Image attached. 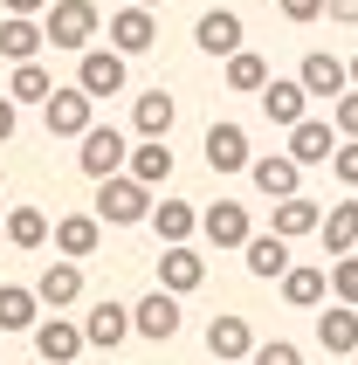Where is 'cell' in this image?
Returning a JSON list of instances; mask_svg holds the SVG:
<instances>
[{"label": "cell", "mask_w": 358, "mask_h": 365, "mask_svg": "<svg viewBox=\"0 0 358 365\" xmlns=\"http://www.w3.org/2000/svg\"><path fill=\"white\" fill-rule=\"evenodd\" d=\"M317 242H324V255H358V200H338L324 214Z\"/></svg>", "instance_id": "obj_27"}, {"label": "cell", "mask_w": 358, "mask_h": 365, "mask_svg": "<svg viewBox=\"0 0 358 365\" xmlns=\"http://www.w3.org/2000/svg\"><path fill=\"white\" fill-rule=\"evenodd\" d=\"M324 14L338 21V28H358V0H331V7H324Z\"/></svg>", "instance_id": "obj_40"}, {"label": "cell", "mask_w": 358, "mask_h": 365, "mask_svg": "<svg viewBox=\"0 0 358 365\" xmlns=\"http://www.w3.org/2000/svg\"><path fill=\"white\" fill-rule=\"evenodd\" d=\"M131 331H138V317H131V304H118V297L90 304V317H83V338H90L97 351H118Z\"/></svg>", "instance_id": "obj_8"}, {"label": "cell", "mask_w": 358, "mask_h": 365, "mask_svg": "<svg viewBox=\"0 0 358 365\" xmlns=\"http://www.w3.org/2000/svg\"><path fill=\"white\" fill-rule=\"evenodd\" d=\"M352 90H358V56H352Z\"/></svg>", "instance_id": "obj_42"}, {"label": "cell", "mask_w": 358, "mask_h": 365, "mask_svg": "<svg viewBox=\"0 0 358 365\" xmlns=\"http://www.w3.org/2000/svg\"><path fill=\"white\" fill-rule=\"evenodd\" d=\"M35 297H41V310H69L83 297V262H69V255H62V262H48L35 276Z\"/></svg>", "instance_id": "obj_19"}, {"label": "cell", "mask_w": 358, "mask_h": 365, "mask_svg": "<svg viewBox=\"0 0 358 365\" xmlns=\"http://www.w3.org/2000/svg\"><path fill=\"white\" fill-rule=\"evenodd\" d=\"M7 242L14 248H41L48 242V214H41V207H14V214H7Z\"/></svg>", "instance_id": "obj_33"}, {"label": "cell", "mask_w": 358, "mask_h": 365, "mask_svg": "<svg viewBox=\"0 0 358 365\" xmlns=\"http://www.w3.org/2000/svg\"><path fill=\"white\" fill-rule=\"evenodd\" d=\"M241 262H248V276H262V283H282V276H290V242H282L276 227H269V235H255V242L241 248Z\"/></svg>", "instance_id": "obj_20"}, {"label": "cell", "mask_w": 358, "mask_h": 365, "mask_svg": "<svg viewBox=\"0 0 358 365\" xmlns=\"http://www.w3.org/2000/svg\"><path fill=\"white\" fill-rule=\"evenodd\" d=\"M97 0H56V7H48V14H41V28H48V41H56V48H97Z\"/></svg>", "instance_id": "obj_2"}, {"label": "cell", "mask_w": 358, "mask_h": 365, "mask_svg": "<svg viewBox=\"0 0 358 365\" xmlns=\"http://www.w3.org/2000/svg\"><path fill=\"white\" fill-rule=\"evenodd\" d=\"M317 345L331 351V359H352V351H358V310L352 304L331 297V304L317 310Z\"/></svg>", "instance_id": "obj_15"}, {"label": "cell", "mask_w": 358, "mask_h": 365, "mask_svg": "<svg viewBox=\"0 0 358 365\" xmlns=\"http://www.w3.org/2000/svg\"><path fill=\"white\" fill-rule=\"evenodd\" d=\"M76 145H83V152H76V165L90 173V180H118L124 165H131V138H124L118 124H90Z\"/></svg>", "instance_id": "obj_3"}, {"label": "cell", "mask_w": 358, "mask_h": 365, "mask_svg": "<svg viewBox=\"0 0 358 365\" xmlns=\"http://www.w3.org/2000/svg\"><path fill=\"white\" fill-rule=\"evenodd\" d=\"M124 173H131V180H145V186H165V180H173V152H165V138H138Z\"/></svg>", "instance_id": "obj_30"}, {"label": "cell", "mask_w": 358, "mask_h": 365, "mask_svg": "<svg viewBox=\"0 0 358 365\" xmlns=\"http://www.w3.org/2000/svg\"><path fill=\"white\" fill-rule=\"evenodd\" d=\"M331 124H338V138H358V90H344L331 103Z\"/></svg>", "instance_id": "obj_36"}, {"label": "cell", "mask_w": 358, "mask_h": 365, "mask_svg": "<svg viewBox=\"0 0 358 365\" xmlns=\"http://www.w3.org/2000/svg\"><path fill=\"white\" fill-rule=\"evenodd\" d=\"M297 76H303V90H310V97H331V103H338L344 90H352V62H338L331 48H310Z\"/></svg>", "instance_id": "obj_12"}, {"label": "cell", "mask_w": 358, "mask_h": 365, "mask_svg": "<svg viewBox=\"0 0 358 365\" xmlns=\"http://www.w3.org/2000/svg\"><path fill=\"white\" fill-rule=\"evenodd\" d=\"M207 283V262H200V248L193 242H173L159 255V289H173V297H186V289Z\"/></svg>", "instance_id": "obj_16"}, {"label": "cell", "mask_w": 358, "mask_h": 365, "mask_svg": "<svg viewBox=\"0 0 358 365\" xmlns=\"http://www.w3.org/2000/svg\"><path fill=\"white\" fill-rule=\"evenodd\" d=\"M152 186L145 180H131V173H118V180H97V214L111 227H138V221H152Z\"/></svg>", "instance_id": "obj_1"}, {"label": "cell", "mask_w": 358, "mask_h": 365, "mask_svg": "<svg viewBox=\"0 0 358 365\" xmlns=\"http://www.w3.org/2000/svg\"><path fill=\"white\" fill-rule=\"evenodd\" d=\"M282 235V242H303V235H317L324 227V207L310 200V193H290V200H276V221H269Z\"/></svg>", "instance_id": "obj_24"}, {"label": "cell", "mask_w": 358, "mask_h": 365, "mask_svg": "<svg viewBox=\"0 0 358 365\" xmlns=\"http://www.w3.org/2000/svg\"><path fill=\"white\" fill-rule=\"evenodd\" d=\"M83 345H90V338H83V324H69L62 310H48V317L35 324V351H41V365H76Z\"/></svg>", "instance_id": "obj_6"}, {"label": "cell", "mask_w": 358, "mask_h": 365, "mask_svg": "<svg viewBox=\"0 0 358 365\" xmlns=\"http://www.w3.org/2000/svg\"><path fill=\"white\" fill-rule=\"evenodd\" d=\"M331 173H338V180H344V186L358 193V138H344L338 152H331Z\"/></svg>", "instance_id": "obj_37"}, {"label": "cell", "mask_w": 358, "mask_h": 365, "mask_svg": "<svg viewBox=\"0 0 358 365\" xmlns=\"http://www.w3.org/2000/svg\"><path fill=\"white\" fill-rule=\"evenodd\" d=\"M152 227H159L165 248H173V242H193V235H200V207L193 200H159V207H152Z\"/></svg>", "instance_id": "obj_28"}, {"label": "cell", "mask_w": 358, "mask_h": 365, "mask_svg": "<svg viewBox=\"0 0 358 365\" xmlns=\"http://www.w3.org/2000/svg\"><path fill=\"white\" fill-rule=\"evenodd\" d=\"M41 124H48V138H83L97 124V97L83 83H69V90H56V97L41 103Z\"/></svg>", "instance_id": "obj_4"}, {"label": "cell", "mask_w": 358, "mask_h": 365, "mask_svg": "<svg viewBox=\"0 0 358 365\" xmlns=\"http://www.w3.org/2000/svg\"><path fill=\"white\" fill-rule=\"evenodd\" d=\"M207 351H214L220 365H248V359H255V331H248V317H214V324H207Z\"/></svg>", "instance_id": "obj_18"}, {"label": "cell", "mask_w": 358, "mask_h": 365, "mask_svg": "<svg viewBox=\"0 0 358 365\" xmlns=\"http://www.w3.org/2000/svg\"><path fill=\"white\" fill-rule=\"evenodd\" d=\"M76 83L90 90V97H124L131 56H118V48H83V56H76Z\"/></svg>", "instance_id": "obj_5"}, {"label": "cell", "mask_w": 358, "mask_h": 365, "mask_svg": "<svg viewBox=\"0 0 358 365\" xmlns=\"http://www.w3.org/2000/svg\"><path fill=\"white\" fill-rule=\"evenodd\" d=\"M248 180H255V193H269V200H290V193H303V165L290 159V152H276V159L248 165Z\"/></svg>", "instance_id": "obj_22"}, {"label": "cell", "mask_w": 358, "mask_h": 365, "mask_svg": "<svg viewBox=\"0 0 358 365\" xmlns=\"http://www.w3.org/2000/svg\"><path fill=\"white\" fill-rule=\"evenodd\" d=\"M207 165H214V173H248V165H255L248 131H241V124H207Z\"/></svg>", "instance_id": "obj_17"}, {"label": "cell", "mask_w": 358, "mask_h": 365, "mask_svg": "<svg viewBox=\"0 0 358 365\" xmlns=\"http://www.w3.org/2000/svg\"><path fill=\"white\" fill-rule=\"evenodd\" d=\"M0 338H7V331H0Z\"/></svg>", "instance_id": "obj_45"}, {"label": "cell", "mask_w": 358, "mask_h": 365, "mask_svg": "<svg viewBox=\"0 0 358 365\" xmlns=\"http://www.w3.org/2000/svg\"><path fill=\"white\" fill-rule=\"evenodd\" d=\"M111 48L118 56H145V48H159V21H152V7H118L111 14Z\"/></svg>", "instance_id": "obj_10"}, {"label": "cell", "mask_w": 358, "mask_h": 365, "mask_svg": "<svg viewBox=\"0 0 358 365\" xmlns=\"http://www.w3.org/2000/svg\"><path fill=\"white\" fill-rule=\"evenodd\" d=\"M173 118H179V103L165 97V90H145V97L131 103V131H138V138H173Z\"/></svg>", "instance_id": "obj_25"}, {"label": "cell", "mask_w": 358, "mask_h": 365, "mask_svg": "<svg viewBox=\"0 0 358 365\" xmlns=\"http://www.w3.org/2000/svg\"><path fill=\"white\" fill-rule=\"evenodd\" d=\"M41 41H48V28H41L35 14H0V56L7 62H35Z\"/></svg>", "instance_id": "obj_23"}, {"label": "cell", "mask_w": 358, "mask_h": 365, "mask_svg": "<svg viewBox=\"0 0 358 365\" xmlns=\"http://www.w3.org/2000/svg\"><path fill=\"white\" fill-rule=\"evenodd\" d=\"M193 41L207 48V56H220V62L241 56V14L235 7H207V14L193 21Z\"/></svg>", "instance_id": "obj_13"}, {"label": "cell", "mask_w": 358, "mask_h": 365, "mask_svg": "<svg viewBox=\"0 0 358 365\" xmlns=\"http://www.w3.org/2000/svg\"><path fill=\"white\" fill-rule=\"evenodd\" d=\"M0 242H7V227H0Z\"/></svg>", "instance_id": "obj_44"}, {"label": "cell", "mask_w": 358, "mask_h": 365, "mask_svg": "<svg viewBox=\"0 0 358 365\" xmlns=\"http://www.w3.org/2000/svg\"><path fill=\"white\" fill-rule=\"evenodd\" d=\"M7 97H14V103H48V97H56V83H48V69H41V62H14Z\"/></svg>", "instance_id": "obj_32"}, {"label": "cell", "mask_w": 358, "mask_h": 365, "mask_svg": "<svg viewBox=\"0 0 358 365\" xmlns=\"http://www.w3.org/2000/svg\"><path fill=\"white\" fill-rule=\"evenodd\" d=\"M0 7H7V14H35V21H41L48 7H56V0H0Z\"/></svg>", "instance_id": "obj_41"}, {"label": "cell", "mask_w": 358, "mask_h": 365, "mask_svg": "<svg viewBox=\"0 0 358 365\" xmlns=\"http://www.w3.org/2000/svg\"><path fill=\"white\" fill-rule=\"evenodd\" d=\"M41 324V297L21 283H0V331H35Z\"/></svg>", "instance_id": "obj_29"}, {"label": "cell", "mask_w": 358, "mask_h": 365, "mask_svg": "<svg viewBox=\"0 0 358 365\" xmlns=\"http://www.w3.org/2000/svg\"><path fill=\"white\" fill-rule=\"evenodd\" d=\"M14 124H21V103H14V97H0V145L14 138Z\"/></svg>", "instance_id": "obj_39"}, {"label": "cell", "mask_w": 358, "mask_h": 365, "mask_svg": "<svg viewBox=\"0 0 358 365\" xmlns=\"http://www.w3.org/2000/svg\"><path fill=\"white\" fill-rule=\"evenodd\" d=\"M248 365H303V351L290 345V338H269V345H255V359Z\"/></svg>", "instance_id": "obj_35"}, {"label": "cell", "mask_w": 358, "mask_h": 365, "mask_svg": "<svg viewBox=\"0 0 358 365\" xmlns=\"http://www.w3.org/2000/svg\"><path fill=\"white\" fill-rule=\"evenodd\" d=\"M338 124H331V118H303L297 124V131H290V159H297V165H331V152H338Z\"/></svg>", "instance_id": "obj_14"}, {"label": "cell", "mask_w": 358, "mask_h": 365, "mask_svg": "<svg viewBox=\"0 0 358 365\" xmlns=\"http://www.w3.org/2000/svg\"><path fill=\"white\" fill-rule=\"evenodd\" d=\"M331 297L358 310V255H331Z\"/></svg>", "instance_id": "obj_34"}, {"label": "cell", "mask_w": 358, "mask_h": 365, "mask_svg": "<svg viewBox=\"0 0 358 365\" xmlns=\"http://www.w3.org/2000/svg\"><path fill=\"white\" fill-rule=\"evenodd\" d=\"M227 90H241V97H262V90H269V62H262L255 48L227 56Z\"/></svg>", "instance_id": "obj_31"}, {"label": "cell", "mask_w": 358, "mask_h": 365, "mask_svg": "<svg viewBox=\"0 0 358 365\" xmlns=\"http://www.w3.org/2000/svg\"><path fill=\"white\" fill-rule=\"evenodd\" d=\"M131 317H138V338H152V345H173V338H179V297H173V289L138 297V304H131Z\"/></svg>", "instance_id": "obj_11"}, {"label": "cell", "mask_w": 358, "mask_h": 365, "mask_svg": "<svg viewBox=\"0 0 358 365\" xmlns=\"http://www.w3.org/2000/svg\"><path fill=\"white\" fill-rule=\"evenodd\" d=\"M200 235H207L214 248H248L255 242V221H248L241 200H220V207H200Z\"/></svg>", "instance_id": "obj_7"}, {"label": "cell", "mask_w": 358, "mask_h": 365, "mask_svg": "<svg viewBox=\"0 0 358 365\" xmlns=\"http://www.w3.org/2000/svg\"><path fill=\"white\" fill-rule=\"evenodd\" d=\"M262 118L282 124V131H297V124L310 118V90H303V76H269V90H262Z\"/></svg>", "instance_id": "obj_9"}, {"label": "cell", "mask_w": 358, "mask_h": 365, "mask_svg": "<svg viewBox=\"0 0 358 365\" xmlns=\"http://www.w3.org/2000/svg\"><path fill=\"white\" fill-rule=\"evenodd\" d=\"M324 289H331V269L297 262L290 276H282V304H297V310H324Z\"/></svg>", "instance_id": "obj_26"}, {"label": "cell", "mask_w": 358, "mask_h": 365, "mask_svg": "<svg viewBox=\"0 0 358 365\" xmlns=\"http://www.w3.org/2000/svg\"><path fill=\"white\" fill-rule=\"evenodd\" d=\"M276 7H282V21L310 28V21H324V7H331V0H276Z\"/></svg>", "instance_id": "obj_38"}, {"label": "cell", "mask_w": 358, "mask_h": 365, "mask_svg": "<svg viewBox=\"0 0 358 365\" xmlns=\"http://www.w3.org/2000/svg\"><path fill=\"white\" fill-rule=\"evenodd\" d=\"M103 242V214H62L56 221V248L69 255V262H90Z\"/></svg>", "instance_id": "obj_21"}, {"label": "cell", "mask_w": 358, "mask_h": 365, "mask_svg": "<svg viewBox=\"0 0 358 365\" xmlns=\"http://www.w3.org/2000/svg\"><path fill=\"white\" fill-rule=\"evenodd\" d=\"M138 7H165V0H138Z\"/></svg>", "instance_id": "obj_43"}]
</instances>
